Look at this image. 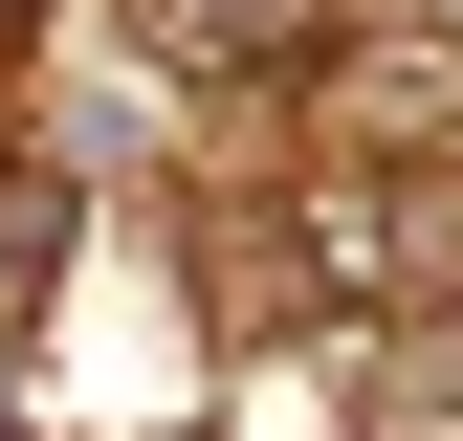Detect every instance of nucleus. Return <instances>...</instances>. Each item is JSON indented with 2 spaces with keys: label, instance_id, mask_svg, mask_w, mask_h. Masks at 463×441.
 I'll return each instance as SVG.
<instances>
[{
  "label": "nucleus",
  "instance_id": "nucleus-1",
  "mask_svg": "<svg viewBox=\"0 0 463 441\" xmlns=\"http://www.w3.org/2000/svg\"><path fill=\"white\" fill-rule=\"evenodd\" d=\"M23 23H44V0H0V44H23Z\"/></svg>",
  "mask_w": 463,
  "mask_h": 441
}]
</instances>
